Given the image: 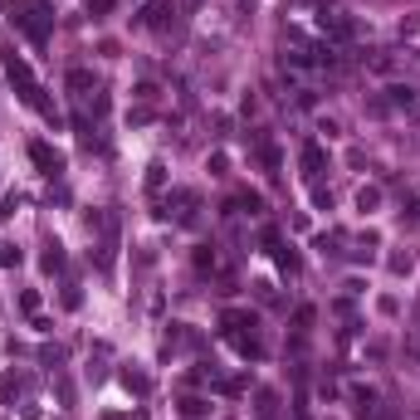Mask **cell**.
Returning <instances> with one entry per match:
<instances>
[{
	"instance_id": "cell-1",
	"label": "cell",
	"mask_w": 420,
	"mask_h": 420,
	"mask_svg": "<svg viewBox=\"0 0 420 420\" xmlns=\"http://www.w3.org/2000/svg\"><path fill=\"white\" fill-rule=\"evenodd\" d=\"M5 74H10V84H15V93H20L25 103L34 107V112H44V117L54 122V103L44 98V88H39V79L29 74V64H25L20 54H5Z\"/></svg>"
},
{
	"instance_id": "cell-2",
	"label": "cell",
	"mask_w": 420,
	"mask_h": 420,
	"mask_svg": "<svg viewBox=\"0 0 420 420\" xmlns=\"http://www.w3.org/2000/svg\"><path fill=\"white\" fill-rule=\"evenodd\" d=\"M15 25H20V29H25L34 44H49V25H54V15H49L44 5H34V10H29L25 20H15Z\"/></svg>"
},
{
	"instance_id": "cell-3",
	"label": "cell",
	"mask_w": 420,
	"mask_h": 420,
	"mask_svg": "<svg viewBox=\"0 0 420 420\" xmlns=\"http://www.w3.org/2000/svg\"><path fill=\"white\" fill-rule=\"evenodd\" d=\"M29 157H34V166H39L44 176H59V171H64V157H59L49 142H29Z\"/></svg>"
},
{
	"instance_id": "cell-4",
	"label": "cell",
	"mask_w": 420,
	"mask_h": 420,
	"mask_svg": "<svg viewBox=\"0 0 420 420\" xmlns=\"http://www.w3.org/2000/svg\"><path fill=\"white\" fill-rule=\"evenodd\" d=\"M317 29L332 34V39H352V20L337 15V10H322V15H317Z\"/></svg>"
},
{
	"instance_id": "cell-5",
	"label": "cell",
	"mask_w": 420,
	"mask_h": 420,
	"mask_svg": "<svg viewBox=\"0 0 420 420\" xmlns=\"http://www.w3.org/2000/svg\"><path fill=\"white\" fill-rule=\"evenodd\" d=\"M69 88H74V98H88L93 93V74L88 69H69Z\"/></svg>"
},
{
	"instance_id": "cell-6",
	"label": "cell",
	"mask_w": 420,
	"mask_h": 420,
	"mask_svg": "<svg viewBox=\"0 0 420 420\" xmlns=\"http://www.w3.org/2000/svg\"><path fill=\"white\" fill-rule=\"evenodd\" d=\"M166 5H171V0H152V5L142 10V25H162V15H166Z\"/></svg>"
},
{
	"instance_id": "cell-7",
	"label": "cell",
	"mask_w": 420,
	"mask_h": 420,
	"mask_svg": "<svg viewBox=\"0 0 420 420\" xmlns=\"http://www.w3.org/2000/svg\"><path fill=\"white\" fill-rule=\"evenodd\" d=\"M0 5L10 10V20H25V15H29V10H34L39 0H0Z\"/></svg>"
},
{
	"instance_id": "cell-8",
	"label": "cell",
	"mask_w": 420,
	"mask_h": 420,
	"mask_svg": "<svg viewBox=\"0 0 420 420\" xmlns=\"http://www.w3.org/2000/svg\"><path fill=\"white\" fill-rule=\"evenodd\" d=\"M181 411L196 420V416H206V411H210V401H201V396H186V401H181Z\"/></svg>"
},
{
	"instance_id": "cell-9",
	"label": "cell",
	"mask_w": 420,
	"mask_h": 420,
	"mask_svg": "<svg viewBox=\"0 0 420 420\" xmlns=\"http://www.w3.org/2000/svg\"><path fill=\"white\" fill-rule=\"evenodd\" d=\"M20 308L34 317V313H39V294H34V289H25V294H20Z\"/></svg>"
},
{
	"instance_id": "cell-10",
	"label": "cell",
	"mask_w": 420,
	"mask_h": 420,
	"mask_svg": "<svg viewBox=\"0 0 420 420\" xmlns=\"http://www.w3.org/2000/svg\"><path fill=\"white\" fill-rule=\"evenodd\" d=\"M303 166H308V171L322 166V147H303Z\"/></svg>"
},
{
	"instance_id": "cell-11",
	"label": "cell",
	"mask_w": 420,
	"mask_h": 420,
	"mask_svg": "<svg viewBox=\"0 0 420 420\" xmlns=\"http://www.w3.org/2000/svg\"><path fill=\"white\" fill-rule=\"evenodd\" d=\"M44 269H64V249H59V244L44 254Z\"/></svg>"
},
{
	"instance_id": "cell-12",
	"label": "cell",
	"mask_w": 420,
	"mask_h": 420,
	"mask_svg": "<svg viewBox=\"0 0 420 420\" xmlns=\"http://www.w3.org/2000/svg\"><path fill=\"white\" fill-rule=\"evenodd\" d=\"M15 391H20V376H5V381H0V401H10Z\"/></svg>"
},
{
	"instance_id": "cell-13",
	"label": "cell",
	"mask_w": 420,
	"mask_h": 420,
	"mask_svg": "<svg viewBox=\"0 0 420 420\" xmlns=\"http://www.w3.org/2000/svg\"><path fill=\"white\" fill-rule=\"evenodd\" d=\"M391 103H406V107H411V103H416V93H411V88H401V84H396V88H391Z\"/></svg>"
},
{
	"instance_id": "cell-14",
	"label": "cell",
	"mask_w": 420,
	"mask_h": 420,
	"mask_svg": "<svg viewBox=\"0 0 420 420\" xmlns=\"http://www.w3.org/2000/svg\"><path fill=\"white\" fill-rule=\"evenodd\" d=\"M162 181H166V176H162V166H152V171H147V191H162Z\"/></svg>"
},
{
	"instance_id": "cell-15",
	"label": "cell",
	"mask_w": 420,
	"mask_h": 420,
	"mask_svg": "<svg viewBox=\"0 0 420 420\" xmlns=\"http://www.w3.org/2000/svg\"><path fill=\"white\" fill-rule=\"evenodd\" d=\"M376 201H381L376 191H362V196H357V206H362V210H376Z\"/></svg>"
},
{
	"instance_id": "cell-16",
	"label": "cell",
	"mask_w": 420,
	"mask_h": 420,
	"mask_svg": "<svg viewBox=\"0 0 420 420\" xmlns=\"http://www.w3.org/2000/svg\"><path fill=\"white\" fill-rule=\"evenodd\" d=\"M0 264H20V249H10V244H0Z\"/></svg>"
},
{
	"instance_id": "cell-17",
	"label": "cell",
	"mask_w": 420,
	"mask_h": 420,
	"mask_svg": "<svg viewBox=\"0 0 420 420\" xmlns=\"http://www.w3.org/2000/svg\"><path fill=\"white\" fill-rule=\"evenodd\" d=\"M88 10H93V15H107V10H112V0H88Z\"/></svg>"
},
{
	"instance_id": "cell-18",
	"label": "cell",
	"mask_w": 420,
	"mask_h": 420,
	"mask_svg": "<svg viewBox=\"0 0 420 420\" xmlns=\"http://www.w3.org/2000/svg\"><path fill=\"white\" fill-rule=\"evenodd\" d=\"M411 352H416V357H420V332H416V337H411Z\"/></svg>"
},
{
	"instance_id": "cell-19",
	"label": "cell",
	"mask_w": 420,
	"mask_h": 420,
	"mask_svg": "<svg viewBox=\"0 0 420 420\" xmlns=\"http://www.w3.org/2000/svg\"><path fill=\"white\" fill-rule=\"evenodd\" d=\"M298 420H308V416H298Z\"/></svg>"
},
{
	"instance_id": "cell-20",
	"label": "cell",
	"mask_w": 420,
	"mask_h": 420,
	"mask_svg": "<svg viewBox=\"0 0 420 420\" xmlns=\"http://www.w3.org/2000/svg\"><path fill=\"white\" fill-rule=\"evenodd\" d=\"M416 210H420V206H416Z\"/></svg>"
}]
</instances>
